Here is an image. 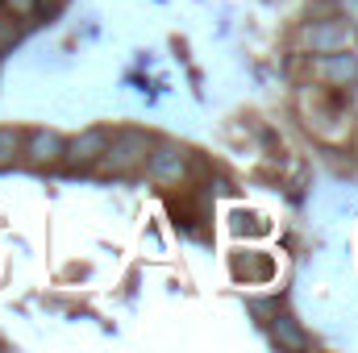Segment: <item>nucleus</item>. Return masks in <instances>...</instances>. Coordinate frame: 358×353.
<instances>
[{
    "instance_id": "nucleus-12",
    "label": "nucleus",
    "mask_w": 358,
    "mask_h": 353,
    "mask_svg": "<svg viewBox=\"0 0 358 353\" xmlns=\"http://www.w3.org/2000/svg\"><path fill=\"white\" fill-rule=\"evenodd\" d=\"M338 8H342L346 25H350V29H358V0H338Z\"/></svg>"
},
{
    "instance_id": "nucleus-9",
    "label": "nucleus",
    "mask_w": 358,
    "mask_h": 353,
    "mask_svg": "<svg viewBox=\"0 0 358 353\" xmlns=\"http://www.w3.org/2000/svg\"><path fill=\"white\" fill-rule=\"evenodd\" d=\"M275 341H283V345L300 350V345H304V333L292 324V316H275Z\"/></svg>"
},
{
    "instance_id": "nucleus-7",
    "label": "nucleus",
    "mask_w": 358,
    "mask_h": 353,
    "mask_svg": "<svg viewBox=\"0 0 358 353\" xmlns=\"http://www.w3.org/2000/svg\"><path fill=\"white\" fill-rule=\"evenodd\" d=\"M234 278L242 283H271L275 278V262H271L267 254H234Z\"/></svg>"
},
{
    "instance_id": "nucleus-13",
    "label": "nucleus",
    "mask_w": 358,
    "mask_h": 353,
    "mask_svg": "<svg viewBox=\"0 0 358 353\" xmlns=\"http://www.w3.org/2000/svg\"><path fill=\"white\" fill-rule=\"evenodd\" d=\"M350 112H358V80L350 84Z\"/></svg>"
},
{
    "instance_id": "nucleus-10",
    "label": "nucleus",
    "mask_w": 358,
    "mask_h": 353,
    "mask_svg": "<svg viewBox=\"0 0 358 353\" xmlns=\"http://www.w3.org/2000/svg\"><path fill=\"white\" fill-rule=\"evenodd\" d=\"M21 42V25L13 21V13L8 17H0V50H13Z\"/></svg>"
},
{
    "instance_id": "nucleus-1",
    "label": "nucleus",
    "mask_w": 358,
    "mask_h": 353,
    "mask_svg": "<svg viewBox=\"0 0 358 353\" xmlns=\"http://www.w3.org/2000/svg\"><path fill=\"white\" fill-rule=\"evenodd\" d=\"M150 146H155V137L146 129H117V133H108V146H104L96 167L104 175H129V171H138L146 163Z\"/></svg>"
},
{
    "instance_id": "nucleus-11",
    "label": "nucleus",
    "mask_w": 358,
    "mask_h": 353,
    "mask_svg": "<svg viewBox=\"0 0 358 353\" xmlns=\"http://www.w3.org/2000/svg\"><path fill=\"white\" fill-rule=\"evenodd\" d=\"M0 8L13 13V17H34L42 8V0H0Z\"/></svg>"
},
{
    "instance_id": "nucleus-5",
    "label": "nucleus",
    "mask_w": 358,
    "mask_h": 353,
    "mask_svg": "<svg viewBox=\"0 0 358 353\" xmlns=\"http://www.w3.org/2000/svg\"><path fill=\"white\" fill-rule=\"evenodd\" d=\"M313 80L325 84V88H350L358 80V54H350V50L317 54V59H313Z\"/></svg>"
},
{
    "instance_id": "nucleus-8",
    "label": "nucleus",
    "mask_w": 358,
    "mask_h": 353,
    "mask_svg": "<svg viewBox=\"0 0 358 353\" xmlns=\"http://www.w3.org/2000/svg\"><path fill=\"white\" fill-rule=\"evenodd\" d=\"M21 129H13V125H0V167H8L13 158H21Z\"/></svg>"
},
{
    "instance_id": "nucleus-4",
    "label": "nucleus",
    "mask_w": 358,
    "mask_h": 353,
    "mask_svg": "<svg viewBox=\"0 0 358 353\" xmlns=\"http://www.w3.org/2000/svg\"><path fill=\"white\" fill-rule=\"evenodd\" d=\"M104 146H108V129H104V125H92L84 133H76L71 142H63V167H71V171H92V167L100 163Z\"/></svg>"
},
{
    "instance_id": "nucleus-6",
    "label": "nucleus",
    "mask_w": 358,
    "mask_h": 353,
    "mask_svg": "<svg viewBox=\"0 0 358 353\" xmlns=\"http://www.w3.org/2000/svg\"><path fill=\"white\" fill-rule=\"evenodd\" d=\"M21 158L29 167H59L63 163V137L55 129H34L21 137Z\"/></svg>"
},
{
    "instance_id": "nucleus-2",
    "label": "nucleus",
    "mask_w": 358,
    "mask_h": 353,
    "mask_svg": "<svg viewBox=\"0 0 358 353\" xmlns=\"http://www.w3.org/2000/svg\"><path fill=\"white\" fill-rule=\"evenodd\" d=\"M187 163H192V154L179 142H155L142 167H146V175L155 179L159 187H179L187 179Z\"/></svg>"
},
{
    "instance_id": "nucleus-3",
    "label": "nucleus",
    "mask_w": 358,
    "mask_h": 353,
    "mask_svg": "<svg viewBox=\"0 0 358 353\" xmlns=\"http://www.w3.org/2000/svg\"><path fill=\"white\" fill-rule=\"evenodd\" d=\"M300 46L308 54H329V50H350L355 46V29L338 17H321V21H308L300 29Z\"/></svg>"
}]
</instances>
